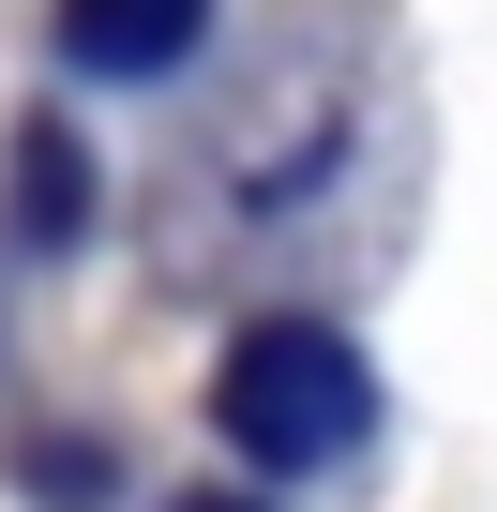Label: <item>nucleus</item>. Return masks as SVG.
Instances as JSON below:
<instances>
[{"mask_svg": "<svg viewBox=\"0 0 497 512\" xmlns=\"http://www.w3.org/2000/svg\"><path fill=\"white\" fill-rule=\"evenodd\" d=\"M0 226H16L31 256H61V241L91 226V151H76L61 121H31L16 151H0Z\"/></svg>", "mask_w": 497, "mask_h": 512, "instance_id": "7ed1b4c3", "label": "nucleus"}, {"mask_svg": "<svg viewBox=\"0 0 497 512\" xmlns=\"http://www.w3.org/2000/svg\"><path fill=\"white\" fill-rule=\"evenodd\" d=\"M181 512H257V497H181Z\"/></svg>", "mask_w": 497, "mask_h": 512, "instance_id": "20e7f679", "label": "nucleus"}, {"mask_svg": "<svg viewBox=\"0 0 497 512\" xmlns=\"http://www.w3.org/2000/svg\"><path fill=\"white\" fill-rule=\"evenodd\" d=\"M196 31H211V0H61V46L91 76H166L196 61Z\"/></svg>", "mask_w": 497, "mask_h": 512, "instance_id": "f03ea898", "label": "nucleus"}, {"mask_svg": "<svg viewBox=\"0 0 497 512\" xmlns=\"http://www.w3.org/2000/svg\"><path fill=\"white\" fill-rule=\"evenodd\" d=\"M211 422L257 452V467H347L362 422H377V377H362L347 332H317V317H257V332L226 347V377H211Z\"/></svg>", "mask_w": 497, "mask_h": 512, "instance_id": "f257e3e1", "label": "nucleus"}]
</instances>
